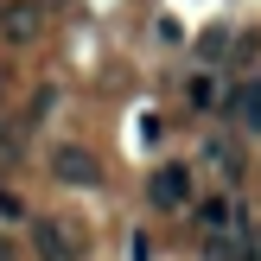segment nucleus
<instances>
[{
	"instance_id": "nucleus-1",
	"label": "nucleus",
	"mask_w": 261,
	"mask_h": 261,
	"mask_svg": "<svg viewBox=\"0 0 261 261\" xmlns=\"http://www.w3.org/2000/svg\"><path fill=\"white\" fill-rule=\"evenodd\" d=\"M25 242H32V261H83V229L70 217H25Z\"/></svg>"
},
{
	"instance_id": "nucleus-2",
	"label": "nucleus",
	"mask_w": 261,
	"mask_h": 261,
	"mask_svg": "<svg viewBox=\"0 0 261 261\" xmlns=\"http://www.w3.org/2000/svg\"><path fill=\"white\" fill-rule=\"evenodd\" d=\"M147 204H153V211H166V217H185L191 204H198V172H191L185 160L153 166V178H147Z\"/></svg>"
},
{
	"instance_id": "nucleus-3",
	"label": "nucleus",
	"mask_w": 261,
	"mask_h": 261,
	"mask_svg": "<svg viewBox=\"0 0 261 261\" xmlns=\"http://www.w3.org/2000/svg\"><path fill=\"white\" fill-rule=\"evenodd\" d=\"M51 185H64V191H96L102 185V160L83 147V140H64V147H51Z\"/></svg>"
},
{
	"instance_id": "nucleus-4",
	"label": "nucleus",
	"mask_w": 261,
	"mask_h": 261,
	"mask_svg": "<svg viewBox=\"0 0 261 261\" xmlns=\"http://www.w3.org/2000/svg\"><path fill=\"white\" fill-rule=\"evenodd\" d=\"M242 217H249V204H242L236 191H217V198H198V204H191V229H198V242H211V236H236Z\"/></svg>"
},
{
	"instance_id": "nucleus-5",
	"label": "nucleus",
	"mask_w": 261,
	"mask_h": 261,
	"mask_svg": "<svg viewBox=\"0 0 261 261\" xmlns=\"http://www.w3.org/2000/svg\"><path fill=\"white\" fill-rule=\"evenodd\" d=\"M223 109H229V121H236V134H242V140H261V70L229 76Z\"/></svg>"
},
{
	"instance_id": "nucleus-6",
	"label": "nucleus",
	"mask_w": 261,
	"mask_h": 261,
	"mask_svg": "<svg viewBox=\"0 0 261 261\" xmlns=\"http://www.w3.org/2000/svg\"><path fill=\"white\" fill-rule=\"evenodd\" d=\"M0 38H7L13 51L38 45V38H45V7H38V0H0Z\"/></svg>"
},
{
	"instance_id": "nucleus-7",
	"label": "nucleus",
	"mask_w": 261,
	"mask_h": 261,
	"mask_svg": "<svg viewBox=\"0 0 261 261\" xmlns=\"http://www.w3.org/2000/svg\"><path fill=\"white\" fill-rule=\"evenodd\" d=\"M204 160H211V172L223 178L229 191L242 185V166H249V160H242V134L236 140H229V134H204Z\"/></svg>"
},
{
	"instance_id": "nucleus-8",
	"label": "nucleus",
	"mask_w": 261,
	"mask_h": 261,
	"mask_svg": "<svg viewBox=\"0 0 261 261\" xmlns=\"http://www.w3.org/2000/svg\"><path fill=\"white\" fill-rule=\"evenodd\" d=\"M223 96H229V83H223V76L211 70V64H198V70L185 76V109L211 115V109H217V102H223Z\"/></svg>"
},
{
	"instance_id": "nucleus-9",
	"label": "nucleus",
	"mask_w": 261,
	"mask_h": 261,
	"mask_svg": "<svg viewBox=\"0 0 261 261\" xmlns=\"http://www.w3.org/2000/svg\"><path fill=\"white\" fill-rule=\"evenodd\" d=\"M0 160H7V166H19V160H25V134H19V121H13L7 96H0Z\"/></svg>"
},
{
	"instance_id": "nucleus-10",
	"label": "nucleus",
	"mask_w": 261,
	"mask_h": 261,
	"mask_svg": "<svg viewBox=\"0 0 261 261\" xmlns=\"http://www.w3.org/2000/svg\"><path fill=\"white\" fill-rule=\"evenodd\" d=\"M229 51H236V32H229V25H204L198 58H204V64H217V58H229Z\"/></svg>"
},
{
	"instance_id": "nucleus-11",
	"label": "nucleus",
	"mask_w": 261,
	"mask_h": 261,
	"mask_svg": "<svg viewBox=\"0 0 261 261\" xmlns=\"http://www.w3.org/2000/svg\"><path fill=\"white\" fill-rule=\"evenodd\" d=\"M255 64H261V32H242L236 51H229V70L242 76V70H255Z\"/></svg>"
},
{
	"instance_id": "nucleus-12",
	"label": "nucleus",
	"mask_w": 261,
	"mask_h": 261,
	"mask_svg": "<svg viewBox=\"0 0 261 261\" xmlns=\"http://www.w3.org/2000/svg\"><path fill=\"white\" fill-rule=\"evenodd\" d=\"M121 255H127V261H153V236H147V229H127Z\"/></svg>"
},
{
	"instance_id": "nucleus-13",
	"label": "nucleus",
	"mask_w": 261,
	"mask_h": 261,
	"mask_svg": "<svg viewBox=\"0 0 261 261\" xmlns=\"http://www.w3.org/2000/svg\"><path fill=\"white\" fill-rule=\"evenodd\" d=\"M0 223H25V204L7 191V178H0Z\"/></svg>"
},
{
	"instance_id": "nucleus-14",
	"label": "nucleus",
	"mask_w": 261,
	"mask_h": 261,
	"mask_svg": "<svg viewBox=\"0 0 261 261\" xmlns=\"http://www.w3.org/2000/svg\"><path fill=\"white\" fill-rule=\"evenodd\" d=\"M0 261H13V242H7V236H0Z\"/></svg>"
},
{
	"instance_id": "nucleus-15",
	"label": "nucleus",
	"mask_w": 261,
	"mask_h": 261,
	"mask_svg": "<svg viewBox=\"0 0 261 261\" xmlns=\"http://www.w3.org/2000/svg\"><path fill=\"white\" fill-rule=\"evenodd\" d=\"M38 7H45V13H51V7H70V0H38Z\"/></svg>"
},
{
	"instance_id": "nucleus-16",
	"label": "nucleus",
	"mask_w": 261,
	"mask_h": 261,
	"mask_svg": "<svg viewBox=\"0 0 261 261\" xmlns=\"http://www.w3.org/2000/svg\"><path fill=\"white\" fill-rule=\"evenodd\" d=\"M7 172H13V166H7V160H0V178H7Z\"/></svg>"
}]
</instances>
